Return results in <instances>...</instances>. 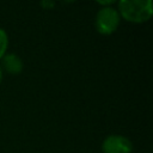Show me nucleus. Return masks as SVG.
Wrapping results in <instances>:
<instances>
[{
  "mask_svg": "<svg viewBox=\"0 0 153 153\" xmlns=\"http://www.w3.org/2000/svg\"><path fill=\"white\" fill-rule=\"evenodd\" d=\"M120 13L114 7H103L97 12L94 25L96 30L102 35H111L120 25Z\"/></svg>",
  "mask_w": 153,
  "mask_h": 153,
  "instance_id": "2",
  "label": "nucleus"
},
{
  "mask_svg": "<svg viewBox=\"0 0 153 153\" xmlns=\"http://www.w3.org/2000/svg\"><path fill=\"white\" fill-rule=\"evenodd\" d=\"M2 80V71H1V67H0V82Z\"/></svg>",
  "mask_w": 153,
  "mask_h": 153,
  "instance_id": "8",
  "label": "nucleus"
},
{
  "mask_svg": "<svg viewBox=\"0 0 153 153\" xmlns=\"http://www.w3.org/2000/svg\"><path fill=\"white\" fill-rule=\"evenodd\" d=\"M115 1H98V4L99 5H103V6H105V7H109V5H112Z\"/></svg>",
  "mask_w": 153,
  "mask_h": 153,
  "instance_id": "7",
  "label": "nucleus"
},
{
  "mask_svg": "<svg viewBox=\"0 0 153 153\" xmlns=\"http://www.w3.org/2000/svg\"><path fill=\"white\" fill-rule=\"evenodd\" d=\"M7 47H8V36H7V32L0 27V59H2L6 54V50H7Z\"/></svg>",
  "mask_w": 153,
  "mask_h": 153,
  "instance_id": "5",
  "label": "nucleus"
},
{
  "mask_svg": "<svg viewBox=\"0 0 153 153\" xmlns=\"http://www.w3.org/2000/svg\"><path fill=\"white\" fill-rule=\"evenodd\" d=\"M133 148V142L128 137L116 134L106 136L102 143L103 153H131Z\"/></svg>",
  "mask_w": 153,
  "mask_h": 153,
  "instance_id": "3",
  "label": "nucleus"
},
{
  "mask_svg": "<svg viewBox=\"0 0 153 153\" xmlns=\"http://www.w3.org/2000/svg\"><path fill=\"white\" fill-rule=\"evenodd\" d=\"M118 13L128 22L143 23L153 14V2L151 0H121Z\"/></svg>",
  "mask_w": 153,
  "mask_h": 153,
  "instance_id": "1",
  "label": "nucleus"
},
{
  "mask_svg": "<svg viewBox=\"0 0 153 153\" xmlns=\"http://www.w3.org/2000/svg\"><path fill=\"white\" fill-rule=\"evenodd\" d=\"M2 60V67L5 68V71L10 74H19L23 71V61L20 60V57L14 54V53H10V54H5V56L1 59Z\"/></svg>",
  "mask_w": 153,
  "mask_h": 153,
  "instance_id": "4",
  "label": "nucleus"
},
{
  "mask_svg": "<svg viewBox=\"0 0 153 153\" xmlns=\"http://www.w3.org/2000/svg\"><path fill=\"white\" fill-rule=\"evenodd\" d=\"M41 5L49 10V8H53V7L55 6V2H53V1H42Z\"/></svg>",
  "mask_w": 153,
  "mask_h": 153,
  "instance_id": "6",
  "label": "nucleus"
}]
</instances>
